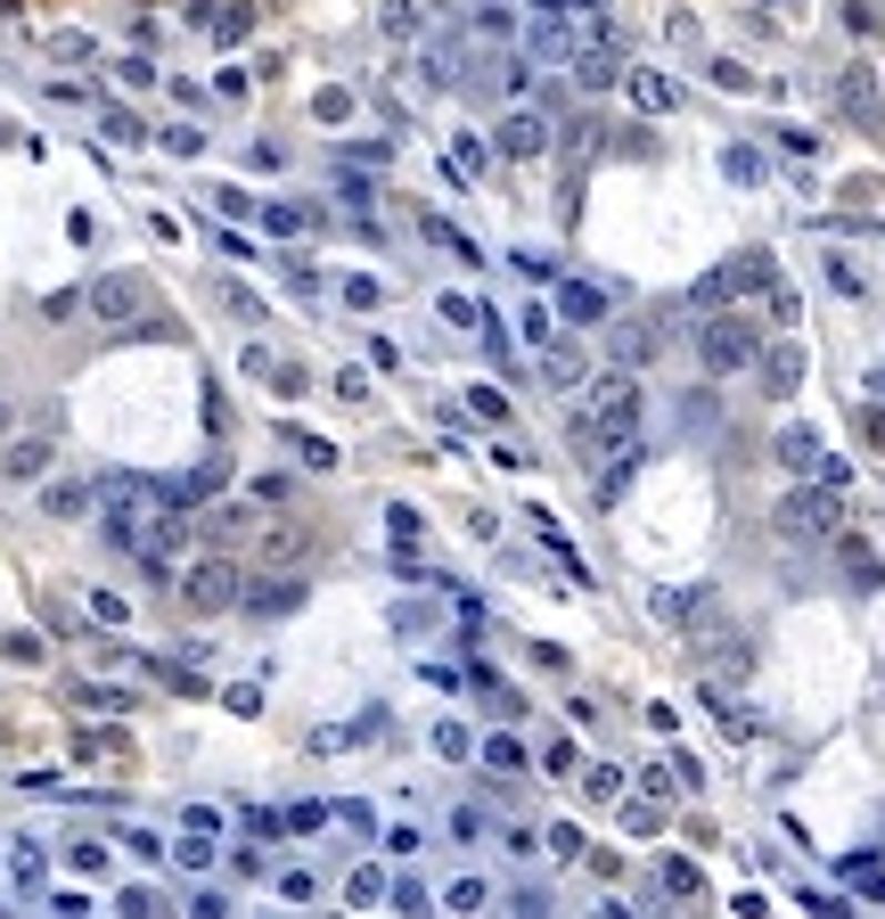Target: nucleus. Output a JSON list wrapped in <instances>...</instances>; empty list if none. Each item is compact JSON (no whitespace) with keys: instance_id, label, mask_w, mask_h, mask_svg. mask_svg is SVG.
<instances>
[{"instance_id":"1","label":"nucleus","mask_w":885,"mask_h":919,"mask_svg":"<svg viewBox=\"0 0 885 919\" xmlns=\"http://www.w3.org/2000/svg\"><path fill=\"white\" fill-rule=\"evenodd\" d=\"M590 403H582V435H631L640 420V378L631 370H607V378H582Z\"/></svg>"},{"instance_id":"2","label":"nucleus","mask_w":885,"mask_h":919,"mask_svg":"<svg viewBox=\"0 0 885 919\" xmlns=\"http://www.w3.org/2000/svg\"><path fill=\"white\" fill-rule=\"evenodd\" d=\"M698 353H705V370H746L754 353H763V337H754V321H738V312H713V321L698 329Z\"/></svg>"},{"instance_id":"3","label":"nucleus","mask_w":885,"mask_h":919,"mask_svg":"<svg viewBox=\"0 0 885 919\" xmlns=\"http://www.w3.org/2000/svg\"><path fill=\"white\" fill-rule=\"evenodd\" d=\"M91 321L140 329L148 321V280H140V271H108V280H91Z\"/></svg>"},{"instance_id":"4","label":"nucleus","mask_w":885,"mask_h":919,"mask_svg":"<svg viewBox=\"0 0 885 919\" xmlns=\"http://www.w3.org/2000/svg\"><path fill=\"white\" fill-rule=\"evenodd\" d=\"M746 287H771V255H738V263H722L713 280L689 287V304H730V296H746Z\"/></svg>"},{"instance_id":"5","label":"nucleus","mask_w":885,"mask_h":919,"mask_svg":"<svg viewBox=\"0 0 885 919\" xmlns=\"http://www.w3.org/2000/svg\"><path fill=\"white\" fill-rule=\"evenodd\" d=\"M779 460H787L795 476H820V485H845V460H836V452H820V435H812V427H787V435H779Z\"/></svg>"},{"instance_id":"6","label":"nucleus","mask_w":885,"mask_h":919,"mask_svg":"<svg viewBox=\"0 0 885 919\" xmlns=\"http://www.w3.org/2000/svg\"><path fill=\"white\" fill-rule=\"evenodd\" d=\"M189 608H197V616H214V608H238V567H222V558L189 567Z\"/></svg>"},{"instance_id":"7","label":"nucleus","mask_w":885,"mask_h":919,"mask_svg":"<svg viewBox=\"0 0 885 919\" xmlns=\"http://www.w3.org/2000/svg\"><path fill=\"white\" fill-rule=\"evenodd\" d=\"M779 526H787V534H836L845 509H836V493H795L787 509H779Z\"/></svg>"},{"instance_id":"8","label":"nucleus","mask_w":885,"mask_h":919,"mask_svg":"<svg viewBox=\"0 0 885 919\" xmlns=\"http://www.w3.org/2000/svg\"><path fill=\"white\" fill-rule=\"evenodd\" d=\"M41 468H50V435H17V444L0 452V476H9V485H33Z\"/></svg>"},{"instance_id":"9","label":"nucleus","mask_w":885,"mask_h":919,"mask_svg":"<svg viewBox=\"0 0 885 919\" xmlns=\"http://www.w3.org/2000/svg\"><path fill=\"white\" fill-rule=\"evenodd\" d=\"M763 386H771V394H795V386H804V345H771V353H763Z\"/></svg>"},{"instance_id":"10","label":"nucleus","mask_w":885,"mask_h":919,"mask_svg":"<svg viewBox=\"0 0 885 919\" xmlns=\"http://www.w3.org/2000/svg\"><path fill=\"white\" fill-rule=\"evenodd\" d=\"M500 149H509V156H541V149H550V123H541V115H509V123H500Z\"/></svg>"},{"instance_id":"11","label":"nucleus","mask_w":885,"mask_h":919,"mask_svg":"<svg viewBox=\"0 0 885 919\" xmlns=\"http://www.w3.org/2000/svg\"><path fill=\"white\" fill-rule=\"evenodd\" d=\"M558 312H566L574 329H590V321H607V296H599V287H574V280H566V287H558Z\"/></svg>"},{"instance_id":"12","label":"nucleus","mask_w":885,"mask_h":919,"mask_svg":"<svg viewBox=\"0 0 885 919\" xmlns=\"http://www.w3.org/2000/svg\"><path fill=\"white\" fill-rule=\"evenodd\" d=\"M836 99H845V115L861 123V132H877V91H869V74H861V67L845 74V91H836Z\"/></svg>"},{"instance_id":"13","label":"nucleus","mask_w":885,"mask_h":919,"mask_svg":"<svg viewBox=\"0 0 885 919\" xmlns=\"http://www.w3.org/2000/svg\"><path fill=\"white\" fill-rule=\"evenodd\" d=\"M541 378H550V386H582L590 370H582V353H574V345H541Z\"/></svg>"},{"instance_id":"14","label":"nucleus","mask_w":885,"mask_h":919,"mask_svg":"<svg viewBox=\"0 0 885 919\" xmlns=\"http://www.w3.org/2000/svg\"><path fill=\"white\" fill-rule=\"evenodd\" d=\"M574 74L590 82V91H607V82L623 74V50H616V41H607V50H582V58H574Z\"/></svg>"},{"instance_id":"15","label":"nucleus","mask_w":885,"mask_h":919,"mask_svg":"<svg viewBox=\"0 0 885 919\" xmlns=\"http://www.w3.org/2000/svg\"><path fill=\"white\" fill-rule=\"evenodd\" d=\"M255 222L279 230V239H304V230H312V205H255Z\"/></svg>"},{"instance_id":"16","label":"nucleus","mask_w":885,"mask_h":919,"mask_svg":"<svg viewBox=\"0 0 885 919\" xmlns=\"http://www.w3.org/2000/svg\"><path fill=\"white\" fill-rule=\"evenodd\" d=\"M246 608H255V616H287V608H304V583H263Z\"/></svg>"},{"instance_id":"17","label":"nucleus","mask_w":885,"mask_h":919,"mask_svg":"<svg viewBox=\"0 0 885 919\" xmlns=\"http://www.w3.org/2000/svg\"><path fill=\"white\" fill-rule=\"evenodd\" d=\"M173 862H181V870H214V862H222V854H214V829H189V838L173 846Z\"/></svg>"},{"instance_id":"18","label":"nucleus","mask_w":885,"mask_h":919,"mask_svg":"<svg viewBox=\"0 0 885 919\" xmlns=\"http://www.w3.org/2000/svg\"><path fill=\"white\" fill-rule=\"evenodd\" d=\"M623 82H631V99H640V108H648V115H657V108H672V82H664V74H648V67H631Z\"/></svg>"},{"instance_id":"19","label":"nucleus","mask_w":885,"mask_h":919,"mask_svg":"<svg viewBox=\"0 0 885 919\" xmlns=\"http://www.w3.org/2000/svg\"><path fill=\"white\" fill-rule=\"evenodd\" d=\"M582 780H590V788H582L590 805H616V797H623V771H616V764H590Z\"/></svg>"},{"instance_id":"20","label":"nucleus","mask_w":885,"mask_h":919,"mask_svg":"<svg viewBox=\"0 0 885 919\" xmlns=\"http://www.w3.org/2000/svg\"><path fill=\"white\" fill-rule=\"evenodd\" d=\"M9 854H17V887H41V870H50V862H41V846H33V838H17Z\"/></svg>"},{"instance_id":"21","label":"nucleus","mask_w":885,"mask_h":919,"mask_svg":"<svg viewBox=\"0 0 885 919\" xmlns=\"http://www.w3.org/2000/svg\"><path fill=\"white\" fill-rule=\"evenodd\" d=\"M91 509V485H50V517H82Z\"/></svg>"},{"instance_id":"22","label":"nucleus","mask_w":885,"mask_h":919,"mask_svg":"<svg viewBox=\"0 0 885 919\" xmlns=\"http://www.w3.org/2000/svg\"><path fill=\"white\" fill-rule=\"evenodd\" d=\"M377 17H386V33H394V41H410V33H418V9H410V0H386Z\"/></svg>"},{"instance_id":"23","label":"nucleus","mask_w":885,"mask_h":919,"mask_svg":"<svg viewBox=\"0 0 885 919\" xmlns=\"http://www.w3.org/2000/svg\"><path fill=\"white\" fill-rule=\"evenodd\" d=\"M468 411H476V420H509V394H500V386H476Z\"/></svg>"},{"instance_id":"24","label":"nucleus","mask_w":885,"mask_h":919,"mask_svg":"<svg viewBox=\"0 0 885 919\" xmlns=\"http://www.w3.org/2000/svg\"><path fill=\"white\" fill-rule=\"evenodd\" d=\"M287 444H295V452H304V468H336V452L321 444V435H304V427H295V435H287Z\"/></svg>"},{"instance_id":"25","label":"nucleus","mask_w":885,"mask_h":919,"mask_svg":"<svg viewBox=\"0 0 885 919\" xmlns=\"http://www.w3.org/2000/svg\"><path fill=\"white\" fill-rule=\"evenodd\" d=\"M722 173H730V181H763V156H754V149H730Z\"/></svg>"},{"instance_id":"26","label":"nucleus","mask_w":885,"mask_h":919,"mask_svg":"<svg viewBox=\"0 0 885 919\" xmlns=\"http://www.w3.org/2000/svg\"><path fill=\"white\" fill-rule=\"evenodd\" d=\"M222 304H230V312H238V321H263V304H255V296H246V287H238V280H222Z\"/></svg>"},{"instance_id":"27","label":"nucleus","mask_w":885,"mask_h":919,"mask_svg":"<svg viewBox=\"0 0 885 919\" xmlns=\"http://www.w3.org/2000/svg\"><path fill=\"white\" fill-rule=\"evenodd\" d=\"M705 879H698V870H689V862H664V895H698Z\"/></svg>"},{"instance_id":"28","label":"nucleus","mask_w":885,"mask_h":919,"mask_svg":"<svg viewBox=\"0 0 885 919\" xmlns=\"http://www.w3.org/2000/svg\"><path fill=\"white\" fill-rule=\"evenodd\" d=\"M435 747H442V756H451V764H459V756H468V747H476V739H468V730H459V723H442V730H435Z\"/></svg>"},{"instance_id":"29","label":"nucleus","mask_w":885,"mask_h":919,"mask_svg":"<svg viewBox=\"0 0 885 919\" xmlns=\"http://www.w3.org/2000/svg\"><path fill=\"white\" fill-rule=\"evenodd\" d=\"M67 862H74V870H91V879H99V870H108V846H91V838H82V846L67 854Z\"/></svg>"},{"instance_id":"30","label":"nucleus","mask_w":885,"mask_h":919,"mask_svg":"<svg viewBox=\"0 0 885 919\" xmlns=\"http://www.w3.org/2000/svg\"><path fill=\"white\" fill-rule=\"evenodd\" d=\"M345 895H353V903H377V895H386V879H377V870H353Z\"/></svg>"},{"instance_id":"31","label":"nucleus","mask_w":885,"mask_h":919,"mask_svg":"<svg viewBox=\"0 0 885 919\" xmlns=\"http://www.w3.org/2000/svg\"><path fill=\"white\" fill-rule=\"evenodd\" d=\"M108 140H115V149H140V140H148V132H140V123H132V115H108Z\"/></svg>"},{"instance_id":"32","label":"nucleus","mask_w":885,"mask_h":919,"mask_svg":"<svg viewBox=\"0 0 885 919\" xmlns=\"http://www.w3.org/2000/svg\"><path fill=\"white\" fill-rule=\"evenodd\" d=\"M214 214L238 222V214H255V198H246V190H214Z\"/></svg>"},{"instance_id":"33","label":"nucleus","mask_w":885,"mask_h":919,"mask_svg":"<svg viewBox=\"0 0 885 919\" xmlns=\"http://www.w3.org/2000/svg\"><path fill=\"white\" fill-rule=\"evenodd\" d=\"M394 911H427V887H418V879H394Z\"/></svg>"},{"instance_id":"34","label":"nucleus","mask_w":885,"mask_h":919,"mask_svg":"<svg viewBox=\"0 0 885 919\" xmlns=\"http://www.w3.org/2000/svg\"><path fill=\"white\" fill-rule=\"evenodd\" d=\"M91 616H99V624H123V616H132V608H123L115 592H91Z\"/></svg>"},{"instance_id":"35","label":"nucleus","mask_w":885,"mask_h":919,"mask_svg":"<svg viewBox=\"0 0 885 919\" xmlns=\"http://www.w3.org/2000/svg\"><path fill=\"white\" fill-rule=\"evenodd\" d=\"M451 911H484V879H459L451 887Z\"/></svg>"},{"instance_id":"36","label":"nucleus","mask_w":885,"mask_h":919,"mask_svg":"<svg viewBox=\"0 0 885 919\" xmlns=\"http://www.w3.org/2000/svg\"><path fill=\"white\" fill-rule=\"evenodd\" d=\"M541 17H582V9H599V0H533Z\"/></svg>"},{"instance_id":"37","label":"nucleus","mask_w":885,"mask_h":919,"mask_svg":"<svg viewBox=\"0 0 885 919\" xmlns=\"http://www.w3.org/2000/svg\"><path fill=\"white\" fill-rule=\"evenodd\" d=\"M9 420H17V411H9V394H0V435H9Z\"/></svg>"}]
</instances>
